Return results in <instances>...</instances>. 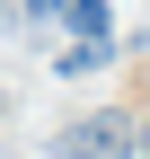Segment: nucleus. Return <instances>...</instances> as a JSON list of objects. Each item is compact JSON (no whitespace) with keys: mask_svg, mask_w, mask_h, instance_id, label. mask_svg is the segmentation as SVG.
<instances>
[{"mask_svg":"<svg viewBox=\"0 0 150 159\" xmlns=\"http://www.w3.org/2000/svg\"><path fill=\"white\" fill-rule=\"evenodd\" d=\"M141 150H150V124H141Z\"/></svg>","mask_w":150,"mask_h":159,"instance_id":"4","label":"nucleus"},{"mask_svg":"<svg viewBox=\"0 0 150 159\" xmlns=\"http://www.w3.org/2000/svg\"><path fill=\"white\" fill-rule=\"evenodd\" d=\"M106 53H115V27H106V0H71V44H62V71H106Z\"/></svg>","mask_w":150,"mask_h":159,"instance_id":"2","label":"nucleus"},{"mask_svg":"<svg viewBox=\"0 0 150 159\" xmlns=\"http://www.w3.org/2000/svg\"><path fill=\"white\" fill-rule=\"evenodd\" d=\"M53 150H62V159H133V150H141V124L106 106V115H80V124H62V133H53Z\"/></svg>","mask_w":150,"mask_h":159,"instance_id":"1","label":"nucleus"},{"mask_svg":"<svg viewBox=\"0 0 150 159\" xmlns=\"http://www.w3.org/2000/svg\"><path fill=\"white\" fill-rule=\"evenodd\" d=\"M27 9H35V18H44V9H62V0H27Z\"/></svg>","mask_w":150,"mask_h":159,"instance_id":"3","label":"nucleus"}]
</instances>
